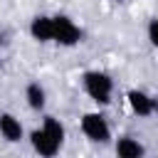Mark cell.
<instances>
[{"label":"cell","instance_id":"1","mask_svg":"<svg viewBox=\"0 0 158 158\" xmlns=\"http://www.w3.org/2000/svg\"><path fill=\"white\" fill-rule=\"evenodd\" d=\"M81 89L84 94L99 104V106H106L111 101V94H114V79L106 74V72H99V69H89L81 74Z\"/></svg>","mask_w":158,"mask_h":158},{"label":"cell","instance_id":"2","mask_svg":"<svg viewBox=\"0 0 158 158\" xmlns=\"http://www.w3.org/2000/svg\"><path fill=\"white\" fill-rule=\"evenodd\" d=\"M79 126H81V133L91 143H109L111 141V126H109L106 116L99 111H84L79 118Z\"/></svg>","mask_w":158,"mask_h":158},{"label":"cell","instance_id":"3","mask_svg":"<svg viewBox=\"0 0 158 158\" xmlns=\"http://www.w3.org/2000/svg\"><path fill=\"white\" fill-rule=\"evenodd\" d=\"M81 42V27L69 15H54V44L59 47H77Z\"/></svg>","mask_w":158,"mask_h":158},{"label":"cell","instance_id":"4","mask_svg":"<svg viewBox=\"0 0 158 158\" xmlns=\"http://www.w3.org/2000/svg\"><path fill=\"white\" fill-rule=\"evenodd\" d=\"M126 101H128V109H131L136 116H141V118L156 114V109H158L156 99H153L148 91H143V89H128V91H126Z\"/></svg>","mask_w":158,"mask_h":158},{"label":"cell","instance_id":"5","mask_svg":"<svg viewBox=\"0 0 158 158\" xmlns=\"http://www.w3.org/2000/svg\"><path fill=\"white\" fill-rule=\"evenodd\" d=\"M30 37L40 44L54 42V15H35L30 20Z\"/></svg>","mask_w":158,"mask_h":158},{"label":"cell","instance_id":"6","mask_svg":"<svg viewBox=\"0 0 158 158\" xmlns=\"http://www.w3.org/2000/svg\"><path fill=\"white\" fill-rule=\"evenodd\" d=\"M30 146H32V151L35 153H40V156H44V158H52V156H57L59 153V148H62V143L59 141H54L42 126L40 128H35V131H30Z\"/></svg>","mask_w":158,"mask_h":158},{"label":"cell","instance_id":"7","mask_svg":"<svg viewBox=\"0 0 158 158\" xmlns=\"http://www.w3.org/2000/svg\"><path fill=\"white\" fill-rule=\"evenodd\" d=\"M0 136H2L7 143H17V141H22V138H25L22 121H20L15 114H10V111L0 114Z\"/></svg>","mask_w":158,"mask_h":158},{"label":"cell","instance_id":"8","mask_svg":"<svg viewBox=\"0 0 158 158\" xmlns=\"http://www.w3.org/2000/svg\"><path fill=\"white\" fill-rule=\"evenodd\" d=\"M114 151H116L118 158H141L146 153V146L138 138H133V136H121L114 143Z\"/></svg>","mask_w":158,"mask_h":158},{"label":"cell","instance_id":"9","mask_svg":"<svg viewBox=\"0 0 158 158\" xmlns=\"http://www.w3.org/2000/svg\"><path fill=\"white\" fill-rule=\"evenodd\" d=\"M25 104L32 109V111H42L44 104H47V91L40 81H30L25 86Z\"/></svg>","mask_w":158,"mask_h":158},{"label":"cell","instance_id":"10","mask_svg":"<svg viewBox=\"0 0 158 158\" xmlns=\"http://www.w3.org/2000/svg\"><path fill=\"white\" fill-rule=\"evenodd\" d=\"M42 128H44V131H47V133H49V136H52L54 141L64 143V136H67V133H64V123H62V121H59L57 116L47 114V116L42 118Z\"/></svg>","mask_w":158,"mask_h":158},{"label":"cell","instance_id":"11","mask_svg":"<svg viewBox=\"0 0 158 158\" xmlns=\"http://www.w3.org/2000/svg\"><path fill=\"white\" fill-rule=\"evenodd\" d=\"M146 37H148V42L158 49V17L148 20V25H146Z\"/></svg>","mask_w":158,"mask_h":158},{"label":"cell","instance_id":"12","mask_svg":"<svg viewBox=\"0 0 158 158\" xmlns=\"http://www.w3.org/2000/svg\"><path fill=\"white\" fill-rule=\"evenodd\" d=\"M0 47H7V35L0 32Z\"/></svg>","mask_w":158,"mask_h":158}]
</instances>
